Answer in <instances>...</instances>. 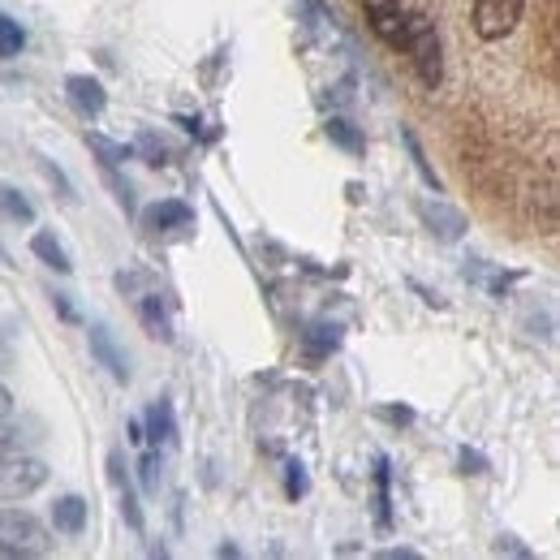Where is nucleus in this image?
<instances>
[{"mask_svg":"<svg viewBox=\"0 0 560 560\" xmlns=\"http://www.w3.org/2000/svg\"><path fill=\"white\" fill-rule=\"evenodd\" d=\"M401 142H406V151H410V160H415V168H419V177L440 195V177H435V168H431V160H427V151H422V142L415 139V130H401Z\"/></svg>","mask_w":560,"mask_h":560,"instance_id":"obj_17","label":"nucleus"},{"mask_svg":"<svg viewBox=\"0 0 560 560\" xmlns=\"http://www.w3.org/2000/svg\"><path fill=\"white\" fill-rule=\"evenodd\" d=\"M375 500H380V526H393V495H388V457H375Z\"/></svg>","mask_w":560,"mask_h":560,"instance_id":"obj_19","label":"nucleus"},{"mask_svg":"<svg viewBox=\"0 0 560 560\" xmlns=\"http://www.w3.org/2000/svg\"><path fill=\"white\" fill-rule=\"evenodd\" d=\"M0 539L9 548H18L22 557H48L57 548L52 530L35 513H26V509H0Z\"/></svg>","mask_w":560,"mask_h":560,"instance_id":"obj_2","label":"nucleus"},{"mask_svg":"<svg viewBox=\"0 0 560 560\" xmlns=\"http://www.w3.org/2000/svg\"><path fill=\"white\" fill-rule=\"evenodd\" d=\"M324 135H328L332 147H341V151H350V155H362V151H366V139H362V130L353 126L350 117H328Z\"/></svg>","mask_w":560,"mask_h":560,"instance_id":"obj_13","label":"nucleus"},{"mask_svg":"<svg viewBox=\"0 0 560 560\" xmlns=\"http://www.w3.org/2000/svg\"><path fill=\"white\" fill-rule=\"evenodd\" d=\"M48 483V466L39 457H0V500H26Z\"/></svg>","mask_w":560,"mask_h":560,"instance_id":"obj_3","label":"nucleus"},{"mask_svg":"<svg viewBox=\"0 0 560 560\" xmlns=\"http://www.w3.org/2000/svg\"><path fill=\"white\" fill-rule=\"evenodd\" d=\"M117 495H121V517L130 522V530H142V509H139V495H135V483H121Z\"/></svg>","mask_w":560,"mask_h":560,"instance_id":"obj_21","label":"nucleus"},{"mask_svg":"<svg viewBox=\"0 0 560 560\" xmlns=\"http://www.w3.org/2000/svg\"><path fill=\"white\" fill-rule=\"evenodd\" d=\"M52 302H57V311H61V315H66V319H78V311H73L70 302H66V293H57V298H52Z\"/></svg>","mask_w":560,"mask_h":560,"instance_id":"obj_31","label":"nucleus"},{"mask_svg":"<svg viewBox=\"0 0 560 560\" xmlns=\"http://www.w3.org/2000/svg\"><path fill=\"white\" fill-rule=\"evenodd\" d=\"M526 13V0H475V35L479 39H504Z\"/></svg>","mask_w":560,"mask_h":560,"instance_id":"obj_4","label":"nucleus"},{"mask_svg":"<svg viewBox=\"0 0 560 560\" xmlns=\"http://www.w3.org/2000/svg\"><path fill=\"white\" fill-rule=\"evenodd\" d=\"M130 444H139V448L147 444V431H142V422H139V419L130 422Z\"/></svg>","mask_w":560,"mask_h":560,"instance_id":"obj_32","label":"nucleus"},{"mask_svg":"<svg viewBox=\"0 0 560 560\" xmlns=\"http://www.w3.org/2000/svg\"><path fill=\"white\" fill-rule=\"evenodd\" d=\"M52 526L61 530V535H82L86 530V500L82 495H61L57 504H52Z\"/></svg>","mask_w":560,"mask_h":560,"instance_id":"obj_12","label":"nucleus"},{"mask_svg":"<svg viewBox=\"0 0 560 560\" xmlns=\"http://www.w3.org/2000/svg\"><path fill=\"white\" fill-rule=\"evenodd\" d=\"M462 466H466V475H483L488 470V462L479 453H470V448H462Z\"/></svg>","mask_w":560,"mask_h":560,"instance_id":"obj_27","label":"nucleus"},{"mask_svg":"<svg viewBox=\"0 0 560 560\" xmlns=\"http://www.w3.org/2000/svg\"><path fill=\"white\" fill-rule=\"evenodd\" d=\"M139 479H142V491H160V453H142L139 462Z\"/></svg>","mask_w":560,"mask_h":560,"instance_id":"obj_22","label":"nucleus"},{"mask_svg":"<svg viewBox=\"0 0 560 560\" xmlns=\"http://www.w3.org/2000/svg\"><path fill=\"white\" fill-rule=\"evenodd\" d=\"M401 52H410V61H415L427 91H435L444 82V48H440L435 22L427 13H406V48Z\"/></svg>","mask_w":560,"mask_h":560,"instance_id":"obj_1","label":"nucleus"},{"mask_svg":"<svg viewBox=\"0 0 560 560\" xmlns=\"http://www.w3.org/2000/svg\"><path fill=\"white\" fill-rule=\"evenodd\" d=\"M362 9H366L371 31H375L393 52H401V48H406V9H401V0H362Z\"/></svg>","mask_w":560,"mask_h":560,"instance_id":"obj_5","label":"nucleus"},{"mask_svg":"<svg viewBox=\"0 0 560 560\" xmlns=\"http://www.w3.org/2000/svg\"><path fill=\"white\" fill-rule=\"evenodd\" d=\"M195 224V208L190 203H182V199H160V203H151L147 215H142V229L147 233H173V229H190Z\"/></svg>","mask_w":560,"mask_h":560,"instance_id":"obj_9","label":"nucleus"},{"mask_svg":"<svg viewBox=\"0 0 560 560\" xmlns=\"http://www.w3.org/2000/svg\"><path fill=\"white\" fill-rule=\"evenodd\" d=\"M86 341H91V358H95L117 384H130V353L117 346V337H113L104 324H95V328L86 332Z\"/></svg>","mask_w":560,"mask_h":560,"instance_id":"obj_8","label":"nucleus"},{"mask_svg":"<svg viewBox=\"0 0 560 560\" xmlns=\"http://www.w3.org/2000/svg\"><path fill=\"white\" fill-rule=\"evenodd\" d=\"M9 415H13V393L0 384V422H9Z\"/></svg>","mask_w":560,"mask_h":560,"instance_id":"obj_29","label":"nucleus"},{"mask_svg":"<svg viewBox=\"0 0 560 560\" xmlns=\"http://www.w3.org/2000/svg\"><path fill=\"white\" fill-rule=\"evenodd\" d=\"M337 346H341V328L337 324H315V328L302 332V350L311 353V358H328Z\"/></svg>","mask_w":560,"mask_h":560,"instance_id":"obj_14","label":"nucleus"},{"mask_svg":"<svg viewBox=\"0 0 560 560\" xmlns=\"http://www.w3.org/2000/svg\"><path fill=\"white\" fill-rule=\"evenodd\" d=\"M0 215L13 220V224H31V220H35V203H31L18 186H4V182H0Z\"/></svg>","mask_w":560,"mask_h":560,"instance_id":"obj_15","label":"nucleus"},{"mask_svg":"<svg viewBox=\"0 0 560 560\" xmlns=\"http://www.w3.org/2000/svg\"><path fill=\"white\" fill-rule=\"evenodd\" d=\"M22 48H26V31H22L13 18L0 13V61H13Z\"/></svg>","mask_w":560,"mask_h":560,"instance_id":"obj_18","label":"nucleus"},{"mask_svg":"<svg viewBox=\"0 0 560 560\" xmlns=\"http://www.w3.org/2000/svg\"><path fill=\"white\" fill-rule=\"evenodd\" d=\"M0 560H22V552H18V548H9V544L0 539Z\"/></svg>","mask_w":560,"mask_h":560,"instance_id":"obj_33","label":"nucleus"},{"mask_svg":"<svg viewBox=\"0 0 560 560\" xmlns=\"http://www.w3.org/2000/svg\"><path fill=\"white\" fill-rule=\"evenodd\" d=\"M66 100H70L73 113L86 117V121L108 108V91H104V82L91 78V73H70V78H66Z\"/></svg>","mask_w":560,"mask_h":560,"instance_id":"obj_7","label":"nucleus"},{"mask_svg":"<svg viewBox=\"0 0 560 560\" xmlns=\"http://www.w3.org/2000/svg\"><path fill=\"white\" fill-rule=\"evenodd\" d=\"M284 491H289V500L306 495V470H302V462H289L284 466Z\"/></svg>","mask_w":560,"mask_h":560,"instance_id":"obj_23","label":"nucleus"},{"mask_svg":"<svg viewBox=\"0 0 560 560\" xmlns=\"http://www.w3.org/2000/svg\"><path fill=\"white\" fill-rule=\"evenodd\" d=\"M39 168H44V177H48V182H52V186L61 190V199H66V203H73V186H70V177H66V173H61V168H57L52 160H39Z\"/></svg>","mask_w":560,"mask_h":560,"instance_id":"obj_24","label":"nucleus"},{"mask_svg":"<svg viewBox=\"0 0 560 560\" xmlns=\"http://www.w3.org/2000/svg\"><path fill=\"white\" fill-rule=\"evenodd\" d=\"M31 255L39 259V264H48L52 272H73V259H70V250H66V242L57 237V233H48V229H39L35 237H31Z\"/></svg>","mask_w":560,"mask_h":560,"instance_id":"obj_11","label":"nucleus"},{"mask_svg":"<svg viewBox=\"0 0 560 560\" xmlns=\"http://www.w3.org/2000/svg\"><path fill=\"white\" fill-rule=\"evenodd\" d=\"M13 453H22V431L0 422V457H13Z\"/></svg>","mask_w":560,"mask_h":560,"instance_id":"obj_26","label":"nucleus"},{"mask_svg":"<svg viewBox=\"0 0 560 560\" xmlns=\"http://www.w3.org/2000/svg\"><path fill=\"white\" fill-rule=\"evenodd\" d=\"M86 147H91V151L100 155V164H104V168H121L126 160H135V147L104 139V135H86Z\"/></svg>","mask_w":560,"mask_h":560,"instance_id":"obj_16","label":"nucleus"},{"mask_svg":"<svg viewBox=\"0 0 560 560\" xmlns=\"http://www.w3.org/2000/svg\"><path fill=\"white\" fill-rule=\"evenodd\" d=\"M147 440L151 444H164V448H177V419H173V401L168 397H160V401H151V410H147Z\"/></svg>","mask_w":560,"mask_h":560,"instance_id":"obj_10","label":"nucleus"},{"mask_svg":"<svg viewBox=\"0 0 560 560\" xmlns=\"http://www.w3.org/2000/svg\"><path fill=\"white\" fill-rule=\"evenodd\" d=\"M384 560H419V552H415V548H388Z\"/></svg>","mask_w":560,"mask_h":560,"instance_id":"obj_30","label":"nucleus"},{"mask_svg":"<svg viewBox=\"0 0 560 560\" xmlns=\"http://www.w3.org/2000/svg\"><path fill=\"white\" fill-rule=\"evenodd\" d=\"M375 415L384 422H393V427H410V422H415V410H410V406H380Z\"/></svg>","mask_w":560,"mask_h":560,"instance_id":"obj_25","label":"nucleus"},{"mask_svg":"<svg viewBox=\"0 0 560 560\" xmlns=\"http://www.w3.org/2000/svg\"><path fill=\"white\" fill-rule=\"evenodd\" d=\"M495 552H509V557H530V548H522L513 535H500V544H495Z\"/></svg>","mask_w":560,"mask_h":560,"instance_id":"obj_28","label":"nucleus"},{"mask_svg":"<svg viewBox=\"0 0 560 560\" xmlns=\"http://www.w3.org/2000/svg\"><path fill=\"white\" fill-rule=\"evenodd\" d=\"M415 211H419V220L440 237V242H462L466 237V215L453 208V203H444V199H419L415 203Z\"/></svg>","mask_w":560,"mask_h":560,"instance_id":"obj_6","label":"nucleus"},{"mask_svg":"<svg viewBox=\"0 0 560 560\" xmlns=\"http://www.w3.org/2000/svg\"><path fill=\"white\" fill-rule=\"evenodd\" d=\"M135 155H142L151 168H160V164H168V147H164V139L155 135V130H142L139 142H135Z\"/></svg>","mask_w":560,"mask_h":560,"instance_id":"obj_20","label":"nucleus"}]
</instances>
